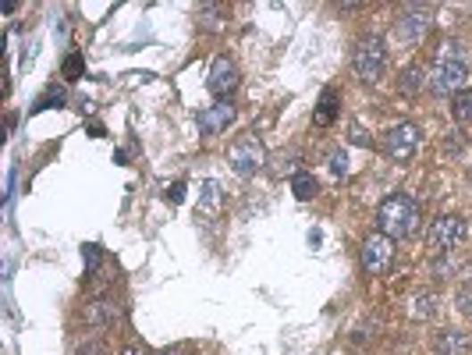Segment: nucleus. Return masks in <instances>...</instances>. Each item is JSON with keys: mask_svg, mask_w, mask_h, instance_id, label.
<instances>
[{"mask_svg": "<svg viewBox=\"0 0 472 355\" xmlns=\"http://www.w3.org/2000/svg\"><path fill=\"white\" fill-rule=\"evenodd\" d=\"M419 220H423L419 202H416L412 195H405V192L387 195V199L380 202V210H377V231L387 235L391 242H402V238L416 235V231H419Z\"/></svg>", "mask_w": 472, "mask_h": 355, "instance_id": "2", "label": "nucleus"}, {"mask_svg": "<svg viewBox=\"0 0 472 355\" xmlns=\"http://www.w3.org/2000/svg\"><path fill=\"white\" fill-rule=\"evenodd\" d=\"M384 68H387V46H384V39L377 32L362 36L355 43V50H352V71H355V78L366 82V86H377L384 78Z\"/></svg>", "mask_w": 472, "mask_h": 355, "instance_id": "3", "label": "nucleus"}, {"mask_svg": "<svg viewBox=\"0 0 472 355\" xmlns=\"http://www.w3.org/2000/svg\"><path fill=\"white\" fill-rule=\"evenodd\" d=\"M451 118L455 121H472V89H462L459 96H451Z\"/></svg>", "mask_w": 472, "mask_h": 355, "instance_id": "19", "label": "nucleus"}, {"mask_svg": "<svg viewBox=\"0 0 472 355\" xmlns=\"http://www.w3.org/2000/svg\"><path fill=\"white\" fill-rule=\"evenodd\" d=\"M292 192H295V199H302V202H310L316 199V192H319V185H316V178L310 171H299V175L292 178Z\"/></svg>", "mask_w": 472, "mask_h": 355, "instance_id": "18", "label": "nucleus"}, {"mask_svg": "<svg viewBox=\"0 0 472 355\" xmlns=\"http://www.w3.org/2000/svg\"><path fill=\"white\" fill-rule=\"evenodd\" d=\"M235 103L231 100H217V103H210V107H203L199 114H195V125H199V132L203 136H220V132H228V125L235 121Z\"/></svg>", "mask_w": 472, "mask_h": 355, "instance_id": "11", "label": "nucleus"}, {"mask_svg": "<svg viewBox=\"0 0 472 355\" xmlns=\"http://www.w3.org/2000/svg\"><path fill=\"white\" fill-rule=\"evenodd\" d=\"M337 111H341V96H337V89H334V86H327V89L319 93V103H316L313 121L319 125V128H327V125H334Z\"/></svg>", "mask_w": 472, "mask_h": 355, "instance_id": "14", "label": "nucleus"}, {"mask_svg": "<svg viewBox=\"0 0 472 355\" xmlns=\"http://www.w3.org/2000/svg\"><path fill=\"white\" fill-rule=\"evenodd\" d=\"M430 86V71H426V64H419V61H412L405 71H402V78H398V93L402 96H419L423 89Z\"/></svg>", "mask_w": 472, "mask_h": 355, "instance_id": "13", "label": "nucleus"}, {"mask_svg": "<svg viewBox=\"0 0 472 355\" xmlns=\"http://www.w3.org/2000/svg\"><path fill=\"white\" fill-rule=\"evenodd\" d=\"M451 274H459V256H455V252L437 256V263H434V277H437V281H451Z\"/></svg>", "mask_w": 472, "mask_h": 355, "instance_id": "21", "label": "nucleus"}, {"mask_svg": "<svg viewBox=\"0 0 472 355\" xmlns=\"http://www.w3.org/2000/svg\"><path fill=\"white\" fill-rule=\"evenodd\" d=\"M419 143H423V136H419V125H412V121H402V125H394V128L384 132V153H387L394 164L416 161Z\"/></svg>", "mask_w": 472, "mask_h": 355, "instance_id": "7", "label": "nucleus"}, {"mask_svg": "<svg viewBox=\"0 0 472 355\" xmlns=\"http://www.w3.org/2000/svg\"><path fill=\"white\" fill-rule=\"evenodd\" d=\"M61 103H64V93H57V89H54V93H46V96H43L32 111H46V107H61Z\"/></svg>", "mask_w": 472, "mask_h": 355, "instance_id": "25", "label": "nucleus"}, {"mask_svg": "<svg viewBox=\"0 0 472 355\" xmlns=\"http://www.w3.org/2000/svg\"><path fill=\"white\" fill-rule=\"evenodd\" d=\"M327 171H330L334 178L348 175V153H344V150H334V153L327 157Z\"/></svg>", "mask_w": 472, "mask_h": 355, "instance_id": "23", "label": "nucleus"}, {"mask_svg": "<svg viewBox=\"0 0 472 355\" xmlns=\"http://www.w3.org/2000/svg\"><path fill=\"white\" fill-rule=\"evenodd\" d=\"M437 310H441L437 292H419V295H412V302H409V317H412L416 324L434 320V317H437Z\"/></svg>", "mask_w": 472, "mask_h": 355, "instance_id": "15", "label": "nucleus"}, {"mask_svg": "<svg viewBox=\"0 0 472 355\" xmlns=\"http://www.w3.org/2000/svg\"><path fill=\"white\" fill-rule=\"evenodd\" d=\"M100 260H104V249H100V245H82V263H86L89 274H96Z\"/></svg>", "mask_w": 472, "mask_h": 355, "instance_id": "24", "label": "nucleus"}, {"mask_svg": "<svg viewBox=\"0 0 472 355\" xmlns=\"http://www.w3.org/2000/svg\"><path fill=\"white\" fill-rule=\"evenodd\" d=\"M434 349H437V355H469L472 342L469 334H462V331H441Z\"/></svg>", "mask_w": 472, "mask_h": 355, "instance_id": "16", "label": "nucleus"}, {"mask_svg": "<svg viewBox=\"0 0 472 355\" xmlns=\"http://www.w3.org/2000/svg\"><path fill=\"white\" fill-rule=\"evenodd\" d=\"M195 21H199V29H206V32H220L224 21H228V7H224V4H203V7L195 11Z\"/></svg>", "mask_w": 472, "mask_h": 355, "instance_id": "17", "label": "nucleus"}, {"mask_svg": "<svg viewBox=\"0 0 472 355\" xmlns=\"http://www.w3.org/2000/svg\"><path fill=\"white\" fill-rule=\"evenodd\" d=\"M220 210H224V192L217 181H206L199 188V202H195V220L203 224H217L220 220Z\"/></svg>", "mask_w": 472, "mask_h": 355, "instance_id": "12", "label": "nucleus"}, {"mask_svg": "<svg viewBox=\"0 0 472 355\" xmlns=\"http://www.w3.org/2000/svg\"><path fill=\"white\" fill-rule=\"evenodd\" d=\"M206 86H210V93L217 96V100H231L235 93H238V86H242V75H238V64L228 57V54H220V57H213V64H210V78H206Z\"/></svg>", "mask_w": 472, "mask_h": 355, "instance_id": "9", "label": "nucleus"}, {"mask_svg": "<svg viewBox=\"0 0 472 355\" xmlns=\"http://www.w3.org/2000/svg\"><path fill=\"white\" fill-rule=\"evenodd\" d=\"M466 235H469L466 217L444 213V217H437V220L426 227V245H430L434 256H448V252H455V249L466 242Z\"/></svg>", "mask_w": 472, "mask_h": 355, "instance_id": "4", "label": "nucleus"}, {"mask_svg": "<svg viewBox=\"0 0 472 355\" xmlns=\"http://www.w3.org/2000/svg\"><path fill=\"white\" fill-rule=\"evenodd\" d=\"M359 260H362V270H366L369 277H384V274L391 270V263H394V242H391L387 235L373 231V235L362 238Z\"/></svg>", "mask_w": 472, "mask_h": 355, "instance_id": "8", "label": "nucleus"}, {"mask_svg": "<svg viewBox=\"0 0 472 355\" xmlns=\"http://www.w3.org/2000/svg\"><path fill=\"white\" fill-rule=\"evenodd\" d=\"M228 164L235 168V175H242V178L263 171V168H267V150H263L260 136H256V132H249V136L235 139V143L228 146Z\"/></svg>", "mask_w": 472, "mask_h": 355, "instance_id": "6", "label": "nucleus"}, {"mask_svg": "<svg viewBox=\"0 0 472 355\" xmlns=\"http://www.w3.org/2000/svg\"><path fill=\"white\" fill-rule=\"evenodd\" d=\"M75 355H111V352H107V345H100V342H86Z\"/></svg>", "mask_w": 472, "mask_h": 355, "instance_id": "28", "label": "nucleus"}, {"mask_svg": "<svg viewBox=\"0 0 472 355\" xmlns=\"http://www.w3.org/2000/svg\"><path fill=\"white\" fill-rule=\"evenodd\" d=\"M86 324L100 327V331H118V327H125V306L114 295H100L86 306Z\"/></svg>", "mask_w": 472, "mask_h": 355, "instance_id": "10", "label": "nucleus"}, {"mask_svg": "<svg viewBox=\"0 0 472 355\" xmlns=\"http://www.w3.org/2000/svg\"><path fill=\"white\" fill-rule=\"evenodd\" d=\"M121 355H150V352H146V345H139V342H128V345L121 349Z\"/></svg>", "mask_w": 472, "mask_h": 355, "instance_id": "29", "label": "nucleus"}, {"mask_svg": "<svg viewBox=\"0 0 472 355\" xmlns=\"http://www.w3.org/2000/svg\"><path fill=\"white\" fill-rule=\"evenodd\" d=\"M459 310H462L466 317H472V281L459 292Z\"/></svg>", "mask_w": 472, "mask_h": 355, "instance_id": "26", "label": "nucleus"}, {"mask_svg": "<svg viewBox=\"0 0 472 355\" xmlns=\"http://www.w3.org/2000/svg\"><path fill=\"white\" fill-rule=\"evenodd\" d=\"M430 29H434V11L423 4H405L394 18V36L409 46H419L430 36Z\"/></svg>", "mask_w": 472, "mask_h": 355, "instance_id": "5", "label": "nucleus"}, {"mask_svg": "<svg viewBox=\"0 0 472 355\" xmlns=\"http://www.w3.org/2000/svg\"><path fill=\"white\" fill-rule=\"evenodd\" d=\"M61 71H64V78H68V82L82 78V75H86V57H82V54H68V57H64V64H61Z\"/></svg>", "mask_w": 472, "mask_h": 355, "instance_id": "22", "label": "nucleus"}, {"mask_svg": "<svg viewBox=\"0 0 472 355\" xmlns=\"http://www.w3.org/2000/svg\"><path fill=\"white\" fill-rule=\"evenodd\" d=\"M167 202H185V185L181 181H174V185H167Z\"/></svg>", "mask_w": 472, "mask_h": 355, "instance_id": "27", "label": "nucleus"}, {"mask_svg": "<svg viewBox=\"0 0 472 355\" xmlns=\"http://www.w3.org/2000/svg\"><path fill=\"white\" fill-rule=\"evenodd\" d=\"M466 78H469V57H466V46L462 43H441L437 57H434V68H430V93L437 96H459L466 89Z\"/></svg>", "mask_w": 472, "mask_h": 355, "instance_id": "1", "label": "nucleus"}, {"mask_svg": "<svg viewBox=\"0 0 472 355\" xmlns=\"http://www.w3.org/2000/svg\"><path fill=\"white\" fill-rule=\"evenodd\" d=\"M160 355H188L185 349H167V352H160Z\"/></svg>", "mask_w": 472, "mask_h": 355, "instance_id": "30", "label": "nucleus"}, {"mask_svg": "<svg viewBox=\"0 0 472 355\" xmlns=\"http://www.w3.org/2000/svg\"><path fill=\"white\" fill-rule=\"evenodd\" d=\"M441 153H444L448 161H451V157H462V153H466V132H459V128L448 132V136L441 139Z\"/></svg>", "mask_w": 472, "mask_h": 355, "instance_id": "20", "label": "nucleus"}]
</instances>
